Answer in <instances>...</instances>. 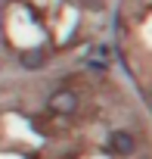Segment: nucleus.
<instances>
[{"label": "nucleus", "mask_w": 152, "mask_h": 159, "mask_svg": "<svg viewBox=\"0 0 152 159\" xmlns=\"http://www.w3.org/2000/svg\"><path fill=\"white\" fill-rule=\"evenodd\" d=\"M109 143H112V150H115V153H121V156H127V153L133 150V137H130L127 131H115Z\"/></svg>", "instance_id": "2"}, {"label": "nucleus", "mask_w": 152, "mask_h": 159, "mask_svg": "<svg viewBox=\"0 0 152 159\" xmlns=\"http://www.w3.org/2000/svg\"><path fill=\"white\" fill-rule=\"evenodd\" d=\"M74 106H78V97L71 91H56L50 97V109L53 112H74Z\"/></svg>", "instance_id": "1"}]
</instances>
